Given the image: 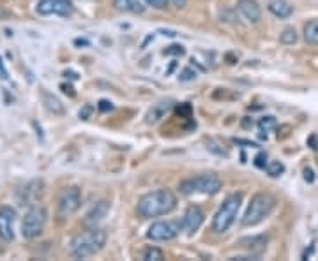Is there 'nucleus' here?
Returning a JSON list of instances; mask_svg holds the SVG:
<instances>
[{
  "label": "nucleus",
  "instance_id": "obj_1",
  "mask_svg": "<svg viewBox=\"0 0 318 261\" xmlns=\"http://www.w3.org/2000/svg\"><path fill=\"white\" fill-rule=\"evenodd\" d=\"M177 208V196L170 189H158L144 194L138 199L137 212L144 219H152V217L166 216Z\"/></svg>",
  "mask_w": 318,
  "mask_h": 261
},
{
  "label": "nucleus",
  "instance_id": "obj_2",
  "mask_svg": "<svg viewBox=\"0 0 318 261\" xmlns=\"http://www.w3.org/2000/svg\"><path fill=\"white\" fill-rule=\"evenodd\" d=\"M106 238H108V235H106L105 230L88 228L87 231L76 235V237L71 240V254L76 259L90 258V256L98 254V252L105 247Z\"/></svg>",
  "mask_w": 318,
  "mask_h": 261
},
{
  "label": "nucleus",
  "instance_id": "obj_3",
  "mask_svg": "<svg viewBox=\"0 0 318 261\" xmlns=\"http://www.w3.org/2000/svg\"><path fill=\"white\" fill-rule=\"evenodd\" d=\"M223 187V182L216 173H203L198 177L186 178L178 185V191L184 196H193V194H207L212 196L217 194Z\"/></svg>",
  "mask_w": 318,
  "mask_h": 261
},
{
  "label": "nucleus",
  "instance_id": "obj_4",
  "mask_svg": "<svg viewBox=\"0 0 318 261\" xmlns=\"http://www.w3.org/2000/svg\"><path fill=\"white\" fill-rule=\"evenodd\" d=\"M276 206V198L269 192H258L251 198V203L248 205L244 217H242V224L244 226H256L263 219L270 216V212Z\"/></svg>",
  "mask_w": 318,
  "mask_h": 261
},
{
  "label": "nucleus",
  "instance_id": "obj_5",
  "mask_svg": "<svg viewBox=\"0 0 318 261\" xmlns=\"http://www.w3.org/2000/svg\"><path fill=\"white\" fill-rule=\"evenodd\" d=\"M241 203L242 194H230L224 199L212 221V230L216 233H224V231L230 230V226L234 224L235 217L239 214V208H241Z\"/></svg>",
  "mask_w": 318,
  "mask_h": 261
},
{
  "label": "nucleus",
  "instance_id": "obj_6",
  "mask_svg": "<svg viewBox=\"0 0 318 261\" xmlns=\"http://www.w3.org/2000/svg\"><path fill=\"white\" fill-rule=\"evenodd\" d=\"M46 226V210L39 205H34L27 210L21 223V235L25 238H35L42 233Z\"/></svg>",
  "mask_w": 318,
  "mask_h": 261
},
{
  "label": "nucleus",
  "instance_id": "obj_7",
  "mask_svg": "<svg viewBox=\"0 0 318 261\" xmlns=\"http://www.w3.org/2000/svg\"><path fill=\"white\" fill-rule=\"evenodd\" d=\"M81 206V189L66 187L57 199V214L59 217H69Z\"/></svg>",
  "mask_w": 318,
  "mask_h": 261
},
{
  "label": "nucleus",
  "instance_id": "obj_8",
  "mask_svg": "<svg viewBox=\"0 0 318 261\" xmlns=\"http://www.w3.org/2000/svg\"><path fill=\"white\" fill-rule=\"evenodd\" d=\"M180 231H182L180 221H156L149 228L147 237L154 242H166V240H173Z\"/></svg>",
  "mask_w": 318,
  "mask_h": 261
},
{
  "label": "nucleus",
  "instance_id": "obj_9",
  "mask_svg": "<svg viewBox=\"0 0 318 261\" xmlns=\"http://www.w3.org/2000/svg\"><path fill=\"white\" fill-rule=\"evenodd\" d=\"M35 9L42 16H50V14L71 16L74 13V4L71 0H39Z\"/></svg>",
  "mask_w": 318,
  "mask_h": 261
},
{
  "label": "nucleus",
  "instance_id": "obj_10",
  "mask_svg": "<svg viewBox=\"0 0 318 261\" xmlns=\"http://www.w3.org/2000/svg\"><path fill=\"white\" fill-rule=\"evenodd\" d=\"M42 192H44L42 180H32L18 191V203L21 206H34L42 198Z\"/></svg>",
  "mask_w": 318,
  "mask_h": 261
},
{
  "label": "nucleus",
  "instance_id": "obj_11",
  "mask_svg": "<svg viewBox=\"0 0 318 261\" xmlns=\"http://www.w3.org/2000/svg\"><path fill=\"white\" fill-rule=\"evenodd\" d=\"M203 217L205 214L202 212V208L196 205H191L188 210H186L184 217H182L180 224H182V231H186V235H193L200 230L203 223Z\"/></svg>",
  "mask_w": 318,
  "mask_h": 261
},
{
  "label": "nucleus",
  "instance_id": "obj_12",
  "mask_svg": "<svg viewBox=\"0 0 318 261\" xmlns=\"http://www.w3.org/2000/svg\"><path fill=\"white\" fill-rule=\"evenodd\" d=\"M14 221H16V212L11 206H2L0 208V238L4 242L14 240Z\"/></svg>",
  "mask_w": 318,
  "mask_h": 261
},
{
  "label": "nucleus",
  "instance_id": "obj_13",
  "mask_svg": "<svg viewBox=\"0 0 318 261\" xmlns=\"http://www.w3.org/2000/svg\"><path fill=\"white\" fill-rule=\"evenodd\" d=\"M237 9L249 23H256L262 18V9H260L256 0H239Z\"/></svg>",
  "mask_w": 318,
  "mask_h": 261
},
{
  "label": "nucleus",
  "instance_id": "obj_14",
  "mask_svg": "<svg viewBox=\"0 0 318 261\" xmlns=\"http://www.w3.org/2000/svg\"><path fill=\"white\" fill-rule=\"evenodd\" d=\"M110 210V203L108 201H99L96 203V206H92L90 212L85 216V226L87 228H96L99 223H101L103 219L106 217V214H108Z\"/></svg>",
  "mask_w": 318,
  "mask_h": 261
},
{
  "label": "nucleus",
  "instance_id": "obj_15",
  "mask_svg": "<svg viewBox=\"0 0 318 261\" xmlns=\"http://www.w3.org/2000/svg\"><path fill=\"white\" fill-rule=\"evenodd\" d=\"M267 242H269L267 235H258V237L242 238V240L239 242V245H241L242 249H246V251L251 252V256H260L267 249Z\"/></svg>",
  "mask_w": 318,
  "mask_h": 261
},
{
  "label": "nucleus",
  "instance_id": "obj_16",
  "mask_svg": "<svg viewBox=\"0 0 318 261\" xmlns=\"http://www.w3.org/2000/svg\"><path fill=\"white\" fill-rule=\"evenodd\" d=\"M269 11L280 20H285V18H290L292 13H294V6H292L288 0H269Z\"/></svg>",
  "mask_w": 318,
  "mask_h": 261
},
{
  "label": "nucleus",
  "instance_id": "obj_17",
  "mask_svg": "<svg viewBox=\"0 0 318 261\" xmlns=\"http://www.w3.org/2000/svg\"><path fill=\"white\" fill-rule=\"evenodd\" d=\"M113 6L117 11H122V13L140 14L145 11L144 0H113Z\"/></svg>",
  "mask_w": 318,
  "mask_h": 261
},
{
  "label": "nucleus",
  "instance_id": "obj_18",
  "mask_svg": "<svg viewBox=\"0 0 318 261\" xmlns=\"http://www.w3.org/2000/svg\"><path fill=\"white\" fill-rule=\"evenodd\" d=\"M171 108V101H161L158 102V105H154L151 110H149V113H147V124H156L158 120L163 119L164 115H166V112Z\"/></svg>",
  "mask_w": 318,
  "mask_h": 261
},
{
  "label": "nucleus",
  "instance_id": "obj_19",
  "mask_svg": "<svg viewBox=\"0 0 318 261\" xmlns=\"http://www.w3.org/2000/svg\"><path fill=\"white\" fill-rule=\"evenodd\" d=\"M42 102H44L46 110L53 115H64V106L55 95H52L50 92L42 90Z\"/></svg>",
  "mask_w": 318,
  "mask_h": 261
},
{
  "label": "nucleus",
  "instance_id": "obj_20",
  "mask_svg": "<svg viewBox=\"0 0 318 261\" xmlns=\"http://www.w3.org/2000/svg\"><path fill=\"white\" fill-rule=\"evenodd\" d=\"M304 41L309 46H318V20H311L304 25Z\"/></svg>",
  "mask_w": 318,
  "mask_h": 261
},
{
  "label": "nucleus",
  "instance_id": "obj_21",
  "mask_svg": "<svg viewBox=\"0 0 318 261\" xmlns=\"http://www.w3.org/2000/svg\"><path fill=\"white\" fill-rule=\"evenodd\" d=\"M258 127H260V138H265L267 139V132L269 131H272V129H276L278 127V122H276V119L274 117H263V119H260V122H258Z\"/></svg>",
  "mask_w": 318,
  "mask_h": 261
},
{
  "label": "nucleus",
  "instance_id": "obj_22",
  "mask_svg": "<svg viewBox=\"0 0 318 261\" xmlns=\"http://www.w3.org/2000/svg\"><path fill=\"white\" fill-rule=\"evenodd\" d=\"M142 259L144 261H161V259H164V254H163V251L158 249V247H147L144 251Z\"/></svg>",
  "mask_w": 318,
  "mask_h": 261
},
{
  "label": "nucleus",
  "instance_id": "obj_23",
  "mask_svg": "<svg viewBox=\"0 0 318 261\" xmlns=\"http://www.w3.org/2000/svg\"><path fill=\"white\" fill-rule=\"evenodd\" d=\"M297 32H295V28H285L283 30V34L280 35V41L283 42V44H287V46H290V44H295L297 42Z\"/></svg>",
  "mask_w": 318,
  "mask_h": 261
},
{
  "label": "nucleus",
  "instance_id": "obj_24",
  "mask_svg": "<svg viewBox=\"0 0 318 261\" xmlns=\"http://www.w3.org/2000/svg\"><path fill=\"white\" fill-rule=\"evenodd\" d=\"M283 171H285V164L281 163V161H270V163L267 164V173H269L272 178L283 175Z\"/></svg>",
  "mask_w": 318,
  "mask_h": 261
},
{
  "label": "nucleus",
  "instance_id": "obj_25",
  "mask_svg": "<svg viewBox=\"0 0 318 261\" xmlns=\"http://www.w3.org/2000/svg\"><path fill=\"white\" fill-rule=\"evenodd\" d=\"M184 53H186L184 46H180V44H171L170 48L164 49L163 55H177V57H182Z\"/></svg>",
  "mask_w": 318,
  "mask_h": 261
},
{
  "label": "nucleus",
  "instance_id": "obj_26",
  "mask_svg": "<svg viewBox=\"0 0 318 261\" xmlns=\"http://www.w3.org/2000/svg\"><path fill=\"white\" fill-rule=\"evenodd\" d=\"M195 78H196V71H193L191 67H186V69H182L178 80L180 81H193Z\"/></svg>",
  "mask_w": 318,
  "mask_h": 261
},
{
  "label": "nucleus",
  "instance_id": "obj_27",
  "mask_svg": "<svg viewBox=\"0 0 318 261\" xmlns=\"http://www.w3.org/2000/svg\"><path fill=\"white\" fill-rule=\"evenodd\" d=\"M267 164H269V163H267V153L265 152H260L258 155L255 157V166L260 168V170H265Z\"/></svg>",
  "mask_w": 318,
  "mask_h": 261
},
{
  "label": "nucleus",
  "instance_id": "obj_28",
  "mask_svg": "<svg viewBox=\"0 0 318 261\" xmlns=\"http://www.w3.org/2000/svg\"><path fill=\"white\" fill-rule=\"evenodd\" d=\"M147 6H152L154 9H166L168 0H144Z\"/></svg>",
  "mask_w": 318,
  "mask_h": 261
},
{
  "label": "nucleus",
  "instance_id": "obj_29",
  "mask_svg": "<svg viewBox=\"0 0 318 261\" xmlns=\"http://www.w3.org/2000/svg\"><path fill=\"white\" fill-rule=\"evenodd\" d=\"M98 110H99V112H112V110H113V102H110V101H106V99H103V101H99Z\"/></svg>",
  "mask_w": 318,
  "mask_h": 261
},
{
  "label": "nucleus",
  "instance_id": "obj_30",
  "mask_svg": "<svg viewBox=\"0 0 318 261\" xmlns=\"http://www.w3.org/2000/svg\"><path fill=\"white\" fill-rule=\"evenodd\" d=\"M177 112H178V115H180V117H182V115H186L188 119H191V106H189L188 102H186V105H180V106H178Z\"/></svg>",
  "mask_w": 318,
  "mask_h": 261
},
{
  "label": "nucleus",
  "instance_id": "obj_31",
  "mask_svg": "<svg viewBox=\"0 0 318 261\" xmlns=\"http://www.w3.org/2000/svg\"><path fill=\"white\" fill-rule=\"evenodd\" d=\"M302 173H304V180L308 182V184H313V182H315V171L311 170V168H304V171H302Z\"/></svg>",
  "mask_w": 318,
  "mask_h": 261
},
{
  "label": "nucleus",
  "instance_id": "obj_32",
  "mask_svg": "<svg viewBox=\"0 0 318 261\" xmlns=\"http://www.w3.org/2000/svg\"><path fill=\"white\" fill-rule=\"evenodd\" d=\"M92 110H94V108H92L90 105H85V106H83V110H80V119H81V120H87L88 117H90Z\"/></svg>",
  "mask_w": 318,
  "mask_h": 261
},
{
  "label": "nucleus",
  "instance_id": "obj_33",
  "mask_svg": "<svg viewBox=\"0 0 318 261\" xmlns=\"http://www.w3.org/2000/svg\"><path fill=\"white\" fill-rule=\"evenodd\" d=\"M60 90H62L64 92V94H66V95H69V97H74V95H76V92H74V88L73 87H71V85L69 83H62V85H60Z\"/></svg>",
  "mask_w": 318,
  "mask_h": 261
},
{
  "label": "nucleus",
  "instance_id": "obj_34",
  "mask_svg": "<svg viewBox=\"0 0 318 261\" xmlns=\"http://www.w3.org/2000/svg\"><path fill=\"white\" fill-rule=\"evenodd\" d=\"M7 69H6V66H4V60H2V57H0V80H4L6 81L7 80Z\"/></svg>",
  "mask_w": 318,
  "mask_h": 261
},
{
  "label": "nucleus",
  "instance_id": "obj_35",
  "mask_svg": "<svg viewBox=\"0 0 318 261\" xmlns=\"http://www.w3.org/2000/svg\"><path fill=\"white\" fill-rule=\"evenodd\" d=\"M308 145H309V146H311V148H313V150H318V138H316V136H315V134H313V136H311V138H309V139H308Z\"/></svg>",
  "mask_w": 318,
  "mask_h": 261
},
{
  "label": "nucleus",
  "instance_id": "obj_36",
  "mask_svg": "<svg viewBox=\"0 0 318 261\" xmlns=\"http://www.w3.org/2000/svg\"><path fill=\"white\" fill-rule=\"evenodd\" d=\"M234 143H237V145H246V146H258L256 143H251V141H246V139H234Z\"/></svg>",
  "mask_w": 318,
  "mask_h": 261
},
{
  "label": "nucleus",
  "instance_id": "obj_37",
  "mask_svg": "<svg viewBox=\"0 0 318 261\" xmlns=\"http://www.w3.org/2000/svg\"><path fill=\"white\" fill-rule=\"evenodd\" d=\"M64 76L69 78V80H78V78H80V74L74 73V71H66V73H64Z\"/></svg>",
  "mask_w": 318,
  "mask_h": 261
},
{
  "label": "nucleus",
  "instance_id": "obj_38",
  "mask_svg": "<svg viewBox=\"0 0 318 261\" xmlns=\"http://www.w3.org/2000/svg\"><path fill=\"white\" fill-rule=\"evenodd\" d=\"M253 126V120L249 119V117H246L244 120H242V127H246V129H248V127H251Z\"/></svg>",
  "mask_w": 318,
  "mask_h": 261
},
{
  "label": "nucleus",
  "instance_id": "obj_39",
  "mask_svg": "<svg viewBox=\"0 0 318 261\" xmlns=\"http://www.w3.org/2000/svg\"><path fill=\"white\" fill-rule=\"evenodd\" d=\"M173 4L178 7V9H180V7H184L186 4H188V0H173Z\"/></svg>",
  "mask_w": 318,
  "mask_h": 261
},
{
  "label": "nucleus",
  "instance_id": "obj_40",
  "mask_svg": "<svg viewBox=\"0 0 318 261\" xmlns=\"http://www.w3.org/2000/svg\"><path fill=\"white\" fill-rule=\"evenodd\" d=\"M74 44H76V46H87L88 41H85V39H76V41H74Z\"/></svg>",
  "mask_w": 318,
  "mask_h": 261
},
{
  "label": "nucleus",
  "instance_id": "obj_41",
  "mask_svg": "<svg viewBox=\"0 0 318 261\" xmlns=\"http://www.w3.org/2000/svg\"><path fill=\"white\" fill-rule=\"evenodd\" d=\"M175 67H177V62H171V66H170V67H168L166 74H171V73H173V69H175Z\"/></svg>",
  "mask_w": 318,
  "mask_h": 261
},
{
  "label": "nucleus",
  "instance_id": "obj_42",
  "mask_svg": "<svg viewBox=\"0 0 318 261\" xmlns=\"http://www.w3.org/2000/svg\"><path fill=\"white\" fill-rule=\"evenodd\" d=\"M4 14H6L4 13V9H0V18H4Z\"/></svg>",
  "mask_w": 318,
  "mask_h": 261
}]
</instances>
